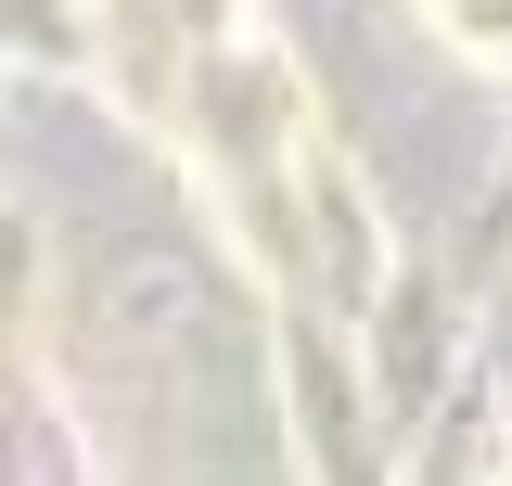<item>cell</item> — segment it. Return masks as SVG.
<instances>
[{
    "mask_svg": "<svg viewBox=\"0 0 512 486\" xmlns=\"http://www.w3.org/2000/svg\"><path fill=\"white\" fill-rule=\"evenodd\" d=\"M461 39H487V52H512V0H436Z\"/></svg>",
    "mask_w": 512,
    "mask_h": 486,
    "instance_id": "obj_1",
    "label": "cell"
}]
</instances>
